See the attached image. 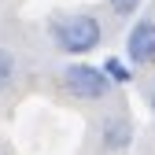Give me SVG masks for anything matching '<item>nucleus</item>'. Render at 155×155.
<instances>
[{"label": "nucleus", "instance_id": "f257e3e1", "mask_svg": "<svg viewBox=\"0 0 155 155\" xmlns=\"http://www.w3.org/2000/svg\"><path fill=\"white\" fill-rule=\"evenodd\" d=\"M48 33H52V41L59 45L67 55H89L96 45H100L104 26H100V18H96V15L78 11V15H63V18H55Z\"/></svg>", "mask_w": 155, "mask_h": 155}, {"label": "nucleus", "instance_id": "f03ea898", "mask_svg": "<svg viewBox=\"0 0 155 155\" xmlns=\"http://www.w3.org/2000/svg\"><path fill=\"white\" fill-rule=\"evenodd\" d=\"M63 89L74 96V100H85V104H100L111 96V81H107V74L100 67H92V63H70L63 70Z\"/></svg>", "mask_w": 155, "mask_h": 155}, {"label": "nucleus", "instance_id": "7ed1b4c3", "mask_svg": "<svg viewBox=\"0 0 155 155\" xmlns=\"http://www.w3.org/2000/svg\"><path fill=\"white\" fill-rule=\"evenodd\" d=\"M126 55H129V63H137V67H144V63H155V22H137L129 30V37H126Z\"/></svg>", "mask_w": 155, "mask_h": 155}, {"label": "nucleus", "instance_id": "20e7f679", "mask_svg": "<svg viewBox=\"0 0 155 155\" xmlns=\"http://www.w3.org/2000/svg\"><path fill=\"white\" fill-rule=\"evenodd\" d=\"M129 140H133V126H129V118L111 114V118L104 122V129H100V144H104L107 151H122V148H129Z\"/></svg>", "mask_w": 155, "mask_h": 155}, {"label": "nucleus", "instance_id": "39448f33", "mask_svg": "<svg viewBox=\"0 0 155 155\" xmlns=\"http://www.w3.org/2000/svg\"><path fill=\"white\" fill-rule=\"evenodd\" d=\"M100 70L107 74V81H111V85H126V81H133V70H129L122 59H114V55H111V59H107Z\"/></svg>", "mask_w": 155, "mask_h": 155}, {"label": "nucleus", "instance_id": "423d86ee", "mask_svg": "<svg viewBox=\"0 0 155 155\" xmlns=\"http://www.w3.org/2000/svg\"><path fill=\"white\" fill-rule=\"evenodd\" d=\"M107 4H111L114 15H133V11L140 8V0H107Z\"/></svg>", "mask_w": 155, "mask_h": 155}, {"label": "nucleus", "instance_id": "0eeeda50", "mask_svg": "<svg viewBox=\"0 0 155 155\" xmlns=\"http://www.w3.org/2000/svg\"><path fill=\"white\" fill-rule=\"evenodd\" d=\"M8 78H11V52H0V89L8 85Z\"/></svg>", "mask_w": 155, "mask_h": 155}, {"label": "nucleus", "instance_id": "6e6552de", "mask_svg": "<svg viewBox=\"0 0 155 155\" xmlns=\"http://www.w3.org/2000/svg\"><path fill=\"white\" fill-rule=\"evenodd\" d=\"M148 107L155 111V85H151V92H148Z\"/></svg>", "mask_w": 155, "mask_h": 155}]
</instances>
